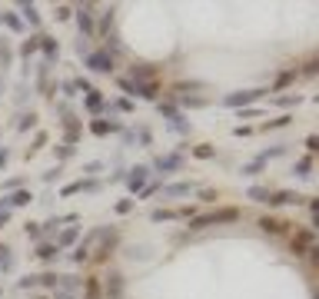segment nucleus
Returning <instances> with one entry per match:
<instances>
[{"mask_svg": "<svg viewBox=\"0 0 319 299\" xmlns=\"http://www.w3.org/2000/svg\"><path fill=\"white\" fill-rule=\"evenodd\" d=\"M293 253H296V256H313V253H316V246H313V229H296V236H293Z\"/></svg>", "mask_w": 319, "mask_h": 299, "instance_id": "7ed1b4c3", "label": "nucleus"}, {"mask_svg": "<svg viewBox=\"0 0 319 299\" xmlns=\"http://www.w3.org/2000/svg\"><path fill=\"white\" fill-rule=\"evenodd\" d=\"M120 130V123H107V120H94L90 123V133H96V136H107V133H116Z\"/></svg>", "mask_w": 319, "mask_h": 299, "instance_id": "9d476101", "label": "nucleus"}, {"mask_svg": "<svg viewBox=\"0 0 319 299\" xmlns=\"http://www.w3.org/2000/svg\"><path fill=\"white\" fill-rule=\"evenodd\" d=\"M276 103H282V107H293V103H300V96H280Z\"/></svg>", "mask_w": 319, "mask_h": 299, "instance_id": "f704fd0d", "label": "nucleus"}, {"mask_svg": "<svg viewBox=\"0 0 319 299\" xmlns=\"http://www.w3.org/2000/svg\"><path fill=\"white\" fill-rule=\"evenodd\" d=\"M37 282H43V286H50V289H56V282H60V276H56V273H43V276H37Z\"/></svg>", "mask_w": 319, "mask_h": 299, "instance_id": "4be33fe9", "label": "nucleus"}, {"mask_svg": "<svg viewBox=\"0 0 319 299\" xmlns=\"http://www.w3.org/2000/svg\"><path fill=\"white\" fill-rule=\"evenodd\" d=\"M263 96V90H240V93H229L223 100L226 107H243V103H253V100H260Z\"/></svg>", "mask_w": 319, "mask_h": 299, "instance_id": "0eeeda50", "label": "nucleus"}, {"mask_svg": "<svg viewBox=\"0 0 319 299\" xmlns=\"http://www.w3.org/2000/svg\"><path fill=\"white\" fill-rule=\"evenodd\" d=\"M30 200H34V196H30L27 189H17V193H14V196H7L3 203H7V206H27Z\"/></svg>", "mask_w": 319, "mask_h": 299, "instance_id": "2eb2a0df", "label": "nucleus"}, {"mask_svg": "<svg viewBox=\"0 0 319 299\" xmlns=\"http://www.w3.org/2000/svg\"><path fill=\"white\" fill-rule=\"evenodd\" d=\"M260 226H263L266 233H286V226H289V223H282V220H276V216H263Z\"/></svg>", "mask_w": 319, "mask_h": 299, "instance_id": "9b49d317", "label": "nucleus"}, {"mask_svg": "<svg viewBox=\"0 0 319 299\" xmlns=\"http://www.w3.org/2000/svg\"><path fill=\"white\" fill-rule=\"evenodd\" d=\"M30 286H37V276H23L20 280V289H30Z\"/></svg>", "mask_w": 319, "mask_h": 299, "instance_id": "473e14b6", "label": "nucleus"}, {"mask_svg": "<svg viewBox=\"0 0 319 299\" xmlns=\"http://www.w3.org/2000/svg\"><path fill=\"white\" fill-rule=\"evenodd\" d=\"M0 60H3V67H7V63H10V47H7V43H3V47H0Z\"/></svg>", "mask_w": 319, "mask_h": 299, "instance_id": "c9c22d12", "label": "nucleus"}, {"mask_svg": "<svg viewBox=\"0 0 319 299\" xmlns=\"http://www.w3.org/2000/svg\"><path fill=\"white\" fill-rule=\"evenodd\" d=\"M289 120H293V116H280V120H269V123H266V130H276V127H286Z\"/></svg>", "mask_w": 319, "mask_h": 299, "instance_id": "c85d7f7f", "label": "nucleus"}, {"mask_svg": "<svg viewBox=\"0 0 319 299\" xmlns=\"http://www.w3.org/2000/svg\"><path fill=\"white\" fill-rule=\"evenodd\" d=\"M309 169H313V156H302L300 163L293 167V173H296V176H309Z\"/></svg>", "mask_w": 319, "mask_h": 299, "instance_id": "6ab92c4d", "label": "nucleus"}, {"mask_svg": "<svg viewBox=\"0 0 319 299\" xmlns=\"http://www.w3.org/2000/svg\"><path fill=\"white\" fill-rule=\"evenodd\" d=\"M37 256H40L43 262H54L56 256H60V246H56V243H43V246L37 249Z\"/></svg>", "mask_w": 319, "mask_h": 299, "instance_id": "f8f14e48", "label": "nucleus"}, {"mask_svg": "<svg viewBox=\"0 0 319 299\" xmlns=\"http://www.w3.org/2000/svg\"><path fill=\"white\" fill-rule=\"evenodd\" d=\"M56 299H74V296L70 293H56Z\"/></svg>", "mask_w": 319, "mask_h": 299, "instance_id": "ea45409f", "label": "nucleus"}, {"mask_svg": "<svg viewBox=\"0 0 319 299\" xmlns=\"http://www.w3.org/2000/svg\"><path fill=\"white\" fill-rule=\"evenodd\" d=\"M3 23H7L10 30H23V23H20V20L14 17V14H3Z\"/></svg>", "mask_w": 319, "mask_h": 299, "instance_id": "bb28decb", "label": "nucleus"}, {"mask_svg": "<svg viewBox=\"0 0 319 299\" xmlns=\"http://www.w3.org/2000/svg\"><path fill=\"white\" fill-rule=\"evenodd\" d=\"M150 74H153L150 67H133V80H136V76H150Z\"/></svg>", "mask_w": 319, "mask_h": 299, "instance_id": "72a5a7b5", "label": "nucleus"}, {"mask_svg": "<svg viewBox=\"0 0 319 299\" xmlns=\"http://www.w3.org/2000/svg\"><path fill=\"white\" fill-rule=\"evenodd\" d=\"M306 196L300 193H289V189H269V196H266V206H289V203H302Z\"/></svg>", "mask_w": 319, "mask_h": 299, "instance_id": "20e7f679", "label": "nucleus"}, {"mask_svg": "<svg viewBox=\"0 0 319 299\" xmlns=\"http://www.w3.org/2000/svg\"><path fill=\"white\" fill-rule=\"evenodd\" d=\"M193 156H200V160H209V156H213V147H209V143H200V147L193 150Z\"/></svg>", "mask_w": 319, "mask_h": 299, "instance_id": "b1692460", "label": "nucleus"}, {"mask_svg": "<svg viewBox=\"0 0 319 299\" xmlns=\"http://www.w3.org/2000/svg\"><path fill=\"white\" fill-rule=\"evenodd\" d=\"M40 47H43V54H47V63H54L56 54H60V47H56L50 37H40Z\"/></svg>", "mask_w": 319, "mask_h": 299, "instance_id": "4468645a", "label": "nucleus"}, {"mask_svg": "<svg viewBox=\"0 0 319 299\" xmlns=\"http://www.w3.org/2000/svg\"><path fill=\"white\" fill-rule=\"evenodd\" d=\"M40 299H43V296H40Z\"/></svg>", "mask_w": 319, "mask_h": 299, "instance_id": "a19ab883", "label": "nucleus"}, {"mask_svg": "<svg viewBox=\"0 0 319 299\" xmlns=\"http://www.w3.org/2000/svg\"><path fill=\"white\" fill-rule=\"evenodd\" d=\"M76 240V229H67V233H60V240H56V246H70Z\"/></svg>", "mask_w": 319, "mask_h": 299, "instance_id": "393cba45", "label": "nucleus"}, {"mask_svg": "<svg viewBox=\"0 0 319 299\" xmlns=\"http://www.w3.org/2000/svg\"><path fill=\"white\" fill-rule=\"evenodd\" d=\"M0 269H3V273L14 269V256H10V249H0Z\"/></svg>", "mask_w": 319, "mask_h": 299, "instance_id": "412c9836", "label": "nucleus"}, {"mask_svg": "<svg viewBox=\"0 0 319 299\" xmlns=\"http://www.w3.org/2000/svg\"><path fill=\"white\" fill-rule=\"evenodd\" d=\"M193 189H196V183H167V187H160L156 193L163 200H173V196H189Z\"/></svg>", "mask_w": 319, "mask_h": 299, "instance_id": "423d86ee", "label": "nucleus"}, {"mask_svg": "<svg viewBox=\"0 0 319 299\" xmlns=\"http://www.w3.org/2000/svg\"><path fill=\"white\" fill-rule=\"evenodd\" d=\"M7 160H10V153H7V150H0V167H3Z\"/></svg>", "mask_w": 319, "mask_h": 299, "instance_id": "58836bf2", "label": "nucleus"}, {"mask_svg": "<svg viewBox=\"0 0 319 299\" xmlns=\"http://www.w3.org/2000/svg\"><path fill=\"white\" fill-rule=\"evenodd\" d=\"M153 167L160 169V173H169V169H180L183 167V156H176V153H169V156H156V163Z\"/></svg>", "mask_w": 319, "mask_h": 299, "instance_id": "1a4fd4ad", "label": "nucleus"}, {"mask_svg": "<svg viewBox=\"0 0 319 299\" xmlns=\"http://www.w3.org/2000/svg\"><path fill=\"white\" fill-rule=\"evenodd\" d=\"M120 87H123V90H127V93H140V87H136V83H133V80H120Z\"/></svg>", "mask_w": 319, "mask_h": 299, "instance_id": "c756f323", "label": "nucleus"}, {"mask_svg": "<svg viewBox=\"0 0 319 299\" xmlns=\"http://www.w3.org/2000/svg\"><path fill=\"white\" fill-rule=\"evenodd\" d=\"M133 209V200H120V203H116V213H130Z\"/></svg>", "mask_w": 319, "mask_h": 299, "instance_id": "7c9ffc66", "label": "nucleus"}, {"mask_svg": "<svg viewBox=\"0 0 319 299\" xmlns=\"http://www.w3.org/2000/svg\"><path fill=\"white\" fill-rule=\"evenodd\" d=\"M23 233H27L30 240H37V236H40V223H27V226H23Z\"/></svg>", "mask_w": 319, "mask_h": 299, "instance_id": "cd10ccee", "label": "nucleus"}, {"mask_svg": "<svg viewBox=\"0 0 319 299\" xmlns=\"http://www.w3.org/2000/svg\"><path fill=\"white\" fill-rule=\"evenodd\" d=\"M246 196H249V200H256V203H266L269 189H266V187H249V189H246Z\"/></svg>", "mask_w": 319, "mask_h": 299, "instance_id": "a211bd4d", "label": "nucleus"}, {"mask_svg": "<svg viewBox=\"0 0 319 299\" xmlns=\"http://www.w3.org/2000/svg\"><path fill=\"white\" fill-rule=\"evenodd\" d=\"M87 67H90L94 74H110L113 70L110 50H90V54H87Z\"/></svg>", "mask_w": 319, "mask_h": 299, "instance_id": "f03ea898", "label": "nucleus"}, {"mask_svg": "<svg viewBox=\"0 0 319 299\" xmlns=\"http://www.w3.org/2000/svg\"><path fill=\"white\" fill-rule=\"evenodd\" d=\"M147 176H150V169H147V167H133L130 176H127V187H130L133 193H136V189H143V187H147Z\"/></svg>", "mask_w": 319, "mask_h": 299, "instance_id": "6e6552de", "label": "nucleus"}, {"mask_svg": "<svg viewBox=\"0 0 319 299\" xmlns=\"http://www.w3.org/2000/svg\"><path fill=\"white\" fill-rule=\"evenodd\" d=\"M100 107H103V96H100V90H90V93H87V110L96 113Z\"/></svg>", "mask_w": 319, "mask_h": 299, "instance_id": "dca6fc26", "label": "nucleus"}, {"mask_svg": "<svg viewBox=\"0 0 319 299\" xmlns=\"http://www.w3.org/2000/svg\"><path fill=\"white\" fill-rule=\"evenodd\" d=\"M70 14H74L70 7H56V20H70Z\"/></svg>", "mask_w": 319, "mask_h": 299, "instance_id": "2f4dec72", "label": "nucleus"}, {"mask_svg": "<svg viewBox=\"0 0 319 299\" xmlns=\"http://www.w3.org/2000/svg\"><path fill=\"white\" fill-rule=\"evenodd\" d=\"M260 169H263V160H253V163H246V167H243V176H256Z\"/></svg>", "mask_w": 319, "mask_h": 299, "instance_id": "5701e85b", "label": "nucleus"}, {"mask_svg": "<svg viewBox=\"0 0 319 299\" xmlns=\"http://www.w3.org/2000/svg\"><path fill=\"white\" fill-rule=\"evenodd\" d=\"M110 27H113V10H110V14H107V17H103V34H107Z\"/></svg>", "mask_w": 319, "mask_h": 299, "instance_id": "4c0bfd02", "label": "nucleus"}, {"mask_svg": "<svg viewBox=\"0 0 319 299\" xmlns=\"http://www.w3.org/2000/svg\"><path fill=\"white\" fill-rule=\"evenodd\" d=\"M20 14H23V17L30 20L34 27H37V23H40V17H37V7H34V3H20Z\"/></svg>", "mask_w": 319, "mask_h": 299, "instance_id": "aec40b11", "label": "nucleus"}, {"mask_svg": "<svg viewBox=\"0 0 319 299\" xmlns=\"http://www.w3.org/2000/svg\"><path fill=\"white\" fill-rule=\"evenodd\" d=\"M236 220H240V209L226 206V209H213V213H203V216H193V220H189V229H206V226L236 223Z\"/></svg>", "mask_w": 319, "mask_h": 299, "instance_id": "f257e3e1", "label": "nucleus"}, {"mask_svg": "<svg viewBox=\"0 0 319 299\" xmlns=\"http://www.w3.org/2000/svg\"><path fill=\"white\" fill-rule=\"evenodd\" d=\"M37 47H40V37H30L23 47H20V56H23V60H30V54H37Z\"/></svg>", "mask_w": 319, "mask_h": 299, "instance_id": "f3484780", "label": "nucleus"}, {"mask_svg": "<svg viewBox=\"0 0 319 299\" xmlns=\"http://www.w3.org/2000/svg\"><path fill=\"white\" fill-rule=\"evenodd\" d=\"M76 23H80V37L83 40H90L96 34V27H94V7H80L76 10Z\"/></svg>", "mask_w": 319, "mask_h": 299, "instance_id": "39448f33", "label": "nucleus"}, {"mask_svg": "<svg viewBox=\"0 0 319 299\" xmlns=\"http://www.w3.org/2000/svg\"><path fill=\"white\" fill-rule=\"evenodd\" d=\"M34 123H37V116H34V113H23V116H20V130H30Z\"/></svg>", "mask_w": 319, "mask_h": 299, "instance_id": "a878e982", "label": "nucleus"}, {"mask_svg": "<svg viewBox=\"0 0 319 299\" xmlns=\"http://www.w3.org/2000/svg\"><path fill=\"white\" fill-rule=\"evenodd\" d=\"M120 293H123V280L113 273L110 280H107V299H120Z\"/></svg>", "mask_w": 319, "mask_h": 299, "instance_id": "ddd939ff", "label": "nucleus"}, {"mask_svg": "<svg viewBox=\"0 0 319 299\" xmlns=\"http://www.w3.org/2000/svg\"><path fill=\"white\" fill-rule=\"evenodd\" d=\"M87 293H90V299H94L96 293H100V286H96V280H90V282H87Z\"/></svg>", "mask_w": 319, "mask_h": 299, "instance_id": "e433bc0d", "label": "nucleus"}]
</instances>
